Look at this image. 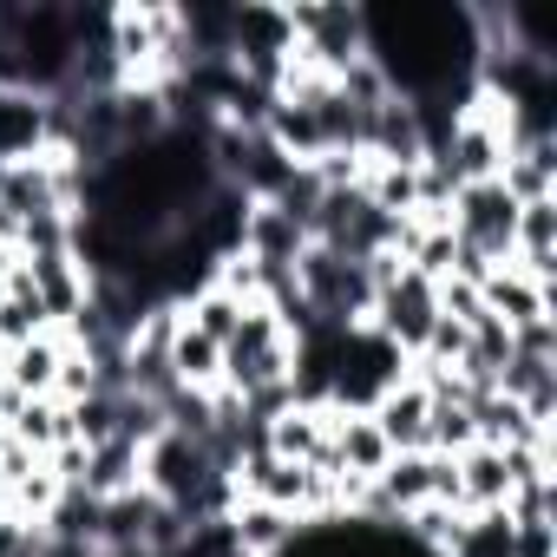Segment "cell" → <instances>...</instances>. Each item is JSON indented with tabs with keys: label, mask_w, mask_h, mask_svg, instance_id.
Returning <instances> with one entry per match:
<instances>
[{
	"label": "cell",
	"mask_w": 557,
	"mask_h": 557,
	"mask_svg": "<svg viewBox=\"0 0 557 557\" xmlns=\"http://www.w3.org/2000/svg\"><path fill=\"white\" fill-rule=\"evenodd\" d=\"M289 34H296V66L322 79H342L355 60H368V27H361V8H348V0L289 8Z\"/></svg>",
	"instance_id": "obj_1"
},
{
	"label": "cell",
	"mask_w": 557,
	"mask_h": 557,
	"mask_svg": "<svg viewBox=\"0 0 557 557\" xmlns=\"http://www.w3.org/2000/svg\"><path fill=\"white\" fill-rule=\"evenodd\" d=\"M433 322H440V296H433L426 275L400 269L394 283H381V289H374V315H368V329H374V335H381L400 361H413V355L426 348Z\"/></svg>",
	"instance_id": "obj_2"
},
{
	"label": "cell",
	"mask_w": 557,
	"mask_h": 557,
	"mask_svg": "<svg viewBox=\"0 0 557 557\" xmlns=\"http://www.w3.org/2000/svg\"><path fill=\"white\" fill-rule=\"evenodd\" d=\"M511 230H518V203L505 197L498 177H492V184H466V190H453V236H459L466 249H479L492 269L511 262Z\"/></svg>",
	"instance_id": "obj_3"
},
{
	"label": "cell",
	"mask_w": 557,
	"mask_h": 557,
	"mask_svg": "<svg viewBox=\"0 0 557 557\" xmlns=\"http://www.w3.org/2000/svg\"><path fill=\"white\" fill-rule=\"evenodd\" d=\"M374 426H381V440L394 446V453H426V426H433V394L413 381V374H400L374 407Z\"/></svg>",
	"instance_id": "obj_4"
},
{
	"label": "cell",
	"mask_w": 557,
	"mask_h": 557,
	"mask_svg": "<svg viewBox=\"0 0 557 557\" xmlns=\"http://www.w3.org/2000/svg\"><path fill=\"white\" fill-rule=\"evenodd\" d=\"M511 269L531 283L557 289V197L518 203V230H511Z\"/></svg>",
	"instance_id": "obj_5"
},
{
	"label": "cell",
	"mask_w": 557,
	"mask_h": 557,
	"mask_svg": "<svg viewBox=\"0 0 557 557\" xmlns=\"http://www.w3.org/2000/svg\"><path fill=\"white\" fill-rule=\"evenodd\" d=\"M145 485V446L138 440H125V433H112V440H99V446H86V472H79V485L73 492H86V498H125V492H138Z\"/></svg>",
	"instance_id": "obj_6"
},
{
	"label": "cell",
	"mask_w": 557,
	"mask_h": 557,
	"mask_svg": "<svg viewBox=\"0 0 557 557\" xmlns=\"http://www.w3.org/2000/svg\"><path fill=\"white\" fill-rule=\"evenodd\" d=\"M479 302H485V315H492V322H505V329L518 335V329H531V322H544V315H550L557 289L531 283V275H518V269L505 262V269H492L485 283H479Z\"/></svg>",
	"instance_id": "obj_7"
},
{
	"label": "cell",
	"mask_w": 557,
	"mask_h": 557,
	"mask_svg": "<svg viewBox=\"0 0 557 557\" xmlns=\"http://www.w3.org/2000/svg\"><path fill=\"white\" fill-rule=\"evenodd\" d=\"M47 99L40 92H21V86H0V164H21V158H40L53 151V132H47Z\"/></svg>",
	"instance_id": "obj_8"
},
{
	"label": "cell",
	"mask_w": 557,
	"mask_h": 557,
	"mask_svg": "<svg viewBox=\"0 0 557 557\" xmlns=\"http://www.w3.org/2000/svg\"><path fill=\"white\" fill-rule=\"evenodd\" d=\"M387 459H394V446L381 440L374 413H368V407H361V413H342V407H335V472L374 485V479L387 472Z\"/></svg>",
	"instance_id": "obj_9"
},
{
	"label": "cell",
	"mask_w": 557,
	"mask_h": 557,
	"mask_svg": "<svg viewBox=\"0 0 557 557\" xmlns=\"http://www.w3.org/2000/svg\"><path fill=\"white\" fill-rule=\"evenodd\" d=\"M60 361H66V335L47 329V335L8 348V387H14L21 400H47V394L60 387Z\"/></svg>",
	"instance_id": "obj_10"
},
{
	"label": "cell",
	"mask_w": 557,
	"mask_h": 557,
	"mask_svg": "<svg viewBox=\"0 0 557 557\" xmlns=\"http://www.w3.org/2000/svg\"><path fill=\"white\" fill-rule=\"evenodd\" d=\"M171 381L190 387V394H216V387H223V348H216L210 335H197L184 315H177V329H171Z\"/></svg>",
	"instance_id": "obj_11"
},
{
	"label": "cell",
	"mask_w": 557,
	"mask_h": 557,
	"mask_svg": "<svg viewBox=\"0 0 557 557\" xmlns=\"http://www.w3.org/2000/svg\"><path fill=\"white\" fill-rule=\"evenodd\" d=\"M8 433H14L27 453H40V459H47V453H60V446L73 440L66 400H53V394H47V400H21V407H14V420H8Z\"/></svg>",
	"instance_id": "obj_12"
},
{
	"label": "cell",
	"mask_w": 557,
	"mask_h": 557,
	"mask_svg": "<svg viewBox=\"0 0 557 557\" xmlns=\"http://www.w3.org/2000/svg\"><path fill=\"white\" fill-rule=\"evenodd\" d=\"M177 315H184V322H190V329H197V335H210V342H216V348H223V342H230V335H236V322H243V302H236V296H223V289H210V283H203V289H197V296H190V302H177Z\"/></svg>",
	"instance_id": "obj_13"
},
{
	"label": "cell",
	"mask_w": 557,
	"mask_h": 557,
	"mask_svg": "<svg viewBox=\"0 0 557 557\" xmlns=\"http://www.w3.org/2000/svg\"><path fill=\"white\" fill-rule=\"evenodd\" d=\"M446 557H511V518H505V511H479V518H466Z\"/></svg>",
	"instance_id": "obj_14"
}]
</instances>
